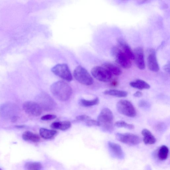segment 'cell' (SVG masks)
<instances>
[{
  "mask_svg": "<svg viewBox=\"0 0 170 170\" xmlns=\"http://www.w3.org/2000/svg\"><path fill=\"white\" fill-rule=\"evenodd\" d=\"M138 105L140 107L144 108H147L150 107V105L147 101L142 100L139 101Z\"/></svg>",
  "mask_w": 170,
  "mask_h": 170,
  "instance_id": "27",
  "label": "cell"
},
{
  "mask_svg": "<svg viewBox=\"0 0 170 170\" xmlns=\"http://www.w3.org/2000/svg\"><path fill=\"white\" fill-rule=\"evenodd\" d=\"M130 86L131 87H133V88L139 89V90H143V89L140 86V85L136 81L135 82H131L130 83Z\"/></svg>",
  "mask_w": 170,
  "mask_h": 170,
  "instance_id": "30",
  "label": "cell"
},
{
  "mask_svg": "<svg viewBox=\"0 0 170 170\" xmlns=\"http://www.w3.org/2000/svg\"><path fill=\"white\" fill-rule=\"evenodd\" d=\"M39 133L41 136L45 139H51L54 138L57 133V131L44 128L40 129Z\"/></svg>",
  "mask_w": 170,
  "mask_h": 170,
  "instance_id": "18",
  "label": "cell"
},
{
  "mask_svg": "<svg viewBox=\"0 0 170 170\" xmlns=\"http://www.w3.org/2000/svg\"><path fill=\"white\" fill-rule=\"evenodd\" d=\"M51 71L55 75L68 82L72 81L73 76L66 64H59L52 69Z\"/></svg>",
  "mask_w": 170,
  "mask_h": 170,
  "instance_id": "6",
  "label": "cell"
},
{
  "mask_svg": "<svg viewBox=\"0 0 170 170\" xmlns=\"http://www.w3.org/2000/svg\"><path fill=\"white\" fill-rule=\"evenodd\" d=\"M117 42L118 47L132 61L133 60V52L127 42L121 38H119L117 40Z\"/></svg>",
  "mask_w": 170,
  "mask_h": 170,
  "instance_id": "14",
  "label": "cell"
},
{
  "mask_svg": "<svg viewBox=\"0 0 170 170\" xmlns=\"http://www.w3.org/2000/svg\"><path fill=\"white\" fill-rule=\"evenodd\" d=\"M90 118V117L86 115H81L78 116L76 117V120L79 121H86V120Z\"/></svg>",
  "mask_w": 170,
  "mask_h": 170,
  "instance_id": "29",
  "label": "cell"
},
{
  "mask_svg": "<svg viewBox=\"0 0 170 170\" xmlns=\"http://www.w3.org/2000/svg\"><path fill=\"white\" fill-rule=\"evenodd\" d=\"M85 122L87 126H99L98 123L97 121L92 119L90 118L86 120Z\"/></svg>",
  "mask_w": 170,
  "mask_h": 170,
  "instance_id": "25",
  "label": "cell"
},
{
  "mask_svg": "<svg viewBox=\"0 0 170 170\" xmlns=\"http://www.w3.org/2000/svg\"><path fill=\"white\" fill-rule=\"evenodd\" d=\"M116 109L120 113L129 117H134L137 112L134 106L130 102L125 100H122L117 103Z\"/></svg>",
  "mask_w": 170,
  "mask_h": 170,
  "instance_id": "5",
  "label": "cell"
},
{
  "mask_svg": "<svg viewBox=\"0 0 170 170\" xmlns=\"http://www.w3.org/2000/svg\"><path fill=\"white\" fill-rule=\"evenodd\" d=\"M23 109L27 114L34 116H39L42 114V109L39 104L35 102L26 101L23 103Z\"/></svg>",
  "mask_w": 170,
  "mask_h": 170,
  "instance_id": "10",
  "label": "cell"
},
{
  "mask_svg": "<svg viewBox=\"0 0 170 170\" xmlns=\"http://www.w3.org/2000/svg\"><path fill=\"white\" fill-rule=\"evenodd\" d=\"M25 168L26 170H42V166L40 162H28L25 164Z\"/></svg>",
  "mask_w": 170,
  "mask_h": 170,
  "instance_id": "23",
  "label": "cell"
},
{
  "mask_svg": "<svg viewBox=\"0 0 170 170\" xmlns=\"http://www.w3.org/2000/svg\"><path fill=\"white\" fill-rule=\"evenodd\" d=\"M50 90L53 95L61 101L68 100L72 93L71 87L63 81L54 82L51 86Z\"/></svg>",
  "mask_w": 170,
  "mask_h": 170,
  "instance_id": "1",
  "label": "cell"
},
{
  "mask_svg": "<svg viewBox=\"0 0 170 170\" xmlns=\"http://www.w3.org/2000/svg\"><path fill=\"white\" fill-rule=\"evenodd\" d=\"M169 150L167 146L163 145L159 148L157 154V156L159 160L164 161L168 157Z\"/></svg>",
  "mask_w": 170,
  "mask_h": 170,
  "instance_id": "20",
  "label": "cell"
},
{
  "mask_svg": "<svg viewBox=\"0 0 170 170\" xmlns=\"http://www.w3.org/2000/svg\"><path fill=\"white\" fill-rule=\"evenodd\" d=\"M116 137L119 141L131 146L137 145L141 142L139 136L132 133H117Z\"/></svg>",
  "mask_w": 170,
  "mask_h": 170,
  "instance_id": "9",
  "label": "cell"
},
{
  "mask_svg": "<svg viewBox=\"0 0 170 170\" xmlns=\"http://www.w3.org/2000/svg\"><path fill=\"white\" fill-rule=\"evenodd\" d=\"M71 126V122L68 121H64L63 122H56L53 123L51 125V127L53 129L65 131L69 129Z\"/></svg>",
  "mask_w": 170,
  "mask_h": 170,
  "instance_id": "17",
  "label": "cell"
},
{
  "mask_svg": "<svg viewBox=\"0 0 170 170\" xmlns=\"http://www.w3.org/2000/svg\"><path fill=\"white\" fill-rule=\"evenodd\" d=\"M91 73L96 79L103 82H109L112 78V74L103 67L96 66L93 68Z\"/></svg>",
  "mask_w": 170,
  "mask_h": 170,
  "instance_id": "7",
  "label": "cell"
},
{
  "mask_svg": "<svg viewBox=\"0 0 170 170\" xmlns=\"http://www.w3.org/2000/svg\"><path fill=\"white\" fill-rule=\"evenodd\" d=\"M143 136V142L146 144H153L156 143V139L150 132L147 129H144L142 131Z\"/></svg>",
  "mask_w": 170,
  "mask_h": 170,
  "instance_id": "15",
  "label": "cell"
},
{
  "mask_svg": "<svg viewBox=\"0 0 170 170\" xmlns=\"http://www.w3.org/2000/svg\"><path fill=\"white\" fill-rule=\"evenodd\" d=\"M18 119V116H14L12 117L11 118V120L12 122L14 123Z\"/></svg>",
  "mask_w": 170,
  "mask_h": 170,
  "instance_id": "33",
  "label": "cell"
},
{
  "mask_svg": "<svg viewBox=\"0 0 170 170\" xmlns=\"http://www.w3.org/2000/svg\"><path fill=\"white\" fill-rule=\"evenodd\" d=\"M16 127L18 128H22L24 127V126L22 125V126H16Z\"/></svg>",
  "mask_w": 170,
  "mask_h": 170,
  "instance_id": "34",
  "label": "cell"
},
{
  "mask_svg": "<svg viewBox=\"0 0 170 170\" xmlns=\"http://www.w3.org/2000/svg\"><path fill=\"white\" fill-rule=\"evenodd\" d=\"M74 77L80 83L90 86L93 83V80L90 74L86 69L81 66H79L74 69Z\"/></svg>",
  "mask_w": 170,
  "mask_h": 170,
  "instance_id": "4",
  "label": "cell"
},
{
  "mask_svg": "<svg viewBox=\"0 0 170 170\" xmlns=\"http://www.w3.org/2000/svg\"><path fill=\"white\" fill-rule=\"evenodd\" d=\"M108 145L112 157L119 159H124V153L120 145L113 142H109Z\"/></svg>",
  "mask_w": 170,
  "mask_h": 170,
  "instance_id": "13",
  "label": "cell"
},
{
  "mask_svg": "<svg viewBox=\"0 0 170 170\" xmlns=\"http://www.w3.org/2000/svg\"><path fill=\"white\" fill-rule=\"evenodd\" d=\"M56 117V116L54 115L49 114L42 116L41 118V119L43 121L51 120L54 119Z\"/></svg>",
  "mask_w": 170,
  "mask_h": 170,
  "instance_id": "28",
  "label": "cell"
},
{
  "mask_svg": "<svg viewBox=\"0 0 170 170\" xmlns=\"http://www.w3.org/2000/svg\"><path fill=\"white\" fill-rule=\"evenodd\" d=\"M104 93L105 95L120 98L126 97L128 94L126 91L116 90H106L104 91Z\"/></svg>",
  "mask_w": 170,
  "mask_h": 170,
  "instance_id": "21",
  "label": "cell"
},
{
  "mask_svg": "<svg viewBox=\"0 0 170 170\" xmlns=\"http://www.w3.org/2000/svg\"><path fill=\"white\" fill-rule=\"evenodd\" d=\"M114 116L111 110L105 108L101 110L97 118L99 126L104 131L111 133L113 130Z\"/></svg>",
  "mask_w": 170,
  "mask_h": 170,
  "instance_id": "2",
  "label": "cell"
},
{
  "mask_svg": "<svg viewBox=\"0 0 170 170\" xmlns=\"http://www.w3.org/2000/svg\"><path fill=\"white\" fill-rule=\"evenodd\" d=\"M163 69L165 71L167 72V73L169 74L170 73V68H169V63H168L167 65H166L164 67H163Z\"/></svg>",
  "mask_w": 170,
  "mask_h": 170,
  "instance_id": "31",
  "label": "cell"
},
{
  "mask_svg": "<svg viewBox=\"0 0 170 170\" xmlns=\"http://www.w3.org/2000/svg\"><path fill=\"white\" fill-rule=\"evenodd\" d=\"M111 53L116 62L124 69H129L132 65V61L118 47H114Z\"/></svg>",
  "mask_w": 170,
  "mask_h": 170,
  "instance_id": "3",
  "label": "cell"
},
{
  "mask_svg": "<svg viewBox=\"0 0 170 170\" xmlns=\"http://www.w3.org/2000/svg\"><path fill=\"white\" fill-rule=\"evenodd\" d=\"M103 67L107 69L112 75L119 76L122 73L121 70L116 65L109 63H106L103 64Z\"/></svg>",
  "mask_w": 170,
  "mask_h": 170,
  "instance_id": "16",
  "label": "cell"
},
{
  "mask_svg": "<svg viewBox=\"0 0 170 170\" xmlns=\"http://www.w3.org/2000/svg\"><path fill=\"white\" fill-rule=\"evenodd\" d=\"M99 103V99L98 97L91 100H87L84 99H80L79 101L80 105L84 107H90L98 105Z\"/></svg>",
  "mask_w": 170,
  "mask_h": 170,
  "instance_id": "22",
  "label": "cell"
},
{
  "mask_svg": "<svg viewBox=\"0 0 170 170\" xmlns=\"http://www.w3.org/2000/svg\"><path fill=\"white\" fill-rule=\"evenodd\" d=\"M143 94L142 92L140 91H138L137 92L134 93L133 95L135 97H140L142 96Z\"/></svg>",
  "mask_w": 170,
  "mask_h": 170,
  "instance_id": "32",
  "label": "cell"
},
{
  "mask_svg": "<svg viewBox=\"0 0 170 170\" xmlns=\"http://www.w3.org/2000/svg\"><path fill=\"white\" fill-rule=\"evenodd\" d=\"M39 105L42 109L46 111H52L55 109L56 104L49 95L42 92L38 97Z\"/></svg>",
  "mask_w": 170,
  "mask_h": 170,
  "instance_id": "8",
  "label": "cell"
},
{
  "mask_svg": "<svg viewBox=\"0 0 170 170\" xmlns=\"http://www.w3.org/2000/svg\"><path fill=\"white\" fill-rule=\"evenodd\" d=\"M147 63L149 69L152 72L159 71V67L157 58L156 51L154 49H149L147 52Z\"/></svg>",
  "mask_w": 170,
  "mask_h": 170,
  "instance_id": "11",
  "label": "cell"
},
{
  "mask_svg": "<svg viewBox=\"0 0 170 170\" xmlns=\"http://www.w3.org/2000/svg\"><path fill=\"white\" fill-rule=\"evenodd\" d=\"M115 125L118 128H124L129 130H133L135 128V126L133 124H128L123 121L116 122Z\"/></svg>",
  "mask_w": 170,
  "mask_h": 170,
  "instance_id": "24",
  "label": "cell"
},
{
  "mask_svg": "<svg viewBox=\"0 0 170 170\" xmlns=\"http://www.w3.org/2000/svg\"><path fill=\"white\" fill-rule=\"evenodd\" d=\"M22 137L25 141H31L34 143H37L40 140L39 136L29 131H27L23 133Z\"/></svg>",
  "mask_w": 170,
  "mask_h": 170,
  "instance_id": "19",
  "label": "cell"
},
{
  "mask_svg": "<svg viewBox=\"0 0 170 170\" xmlns=\"http://www.w3.org/2000/svg\"><path fill=\"white\" fill-rule=\"evenodd\" d=\"M136 82L139 84L140 86L143 89H149L150 88V86L149 84L147 83L144 81L141 80H137Z\"/></svg>",
  "mask_w": 170,
  "mask_h": 170,
  "instance_id": "26",
  "label": "cell"
},
{
  "mask_svg": "<svg viewBox=\"0 0 170 170\" xmlns=\"http://www.w3.org/2000/svg\"><path fill=\"white\" fill-rule=\"evenodd\" d=\"M134 59L136 65L139 69L144 70L145 68V63L143 48L137 47L134 50Z\"/></svg>",
  "mask_w": 170,
  "mask_h": 170,
  "instance_id": "12",
  "label": "cell"
},
{
  "mask_svg": "<svg viewBox=\"0 0 170 170\" xmlns=\"http://www.w3.org/2000/svg\"><path fill=\"white\" fill-rule=\"evenodd\" d=\"M0 170H2L0 168Z\"/></svg>",
  "mask_w": 170,
  "mask_h": 170,
  "instance_id": "35",
  "label": "cell"
}]
</instances>
